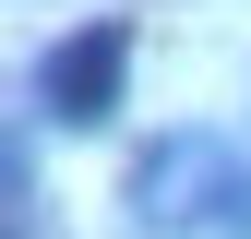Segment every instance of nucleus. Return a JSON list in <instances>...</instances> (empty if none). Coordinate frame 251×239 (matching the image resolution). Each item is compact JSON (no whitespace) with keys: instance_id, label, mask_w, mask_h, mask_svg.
<instances>
[{"instance_id":"1","label":"nucleus","mask_w":251,"mask_h":239,"mask_svg":"<svg viewBox=\"0 0 251 239\" xmlns=\"http://www.w3.org/2000/svg\"><path fill=\"white\" fill-rule=\"evenodd\" d=\"M120 203H132V227L192 239V227H215V203H251V179H239V156L215 132H155L144 156L120 167Z\"/></svg>"},{"instance_id":"2","label":"nucleus","mask_w":251,"mask_h":239,"mask_svg":"<svg viewBox=\"0 0 251 239\" xmlns=\"http://www.w3.org/2000/svg\"><path fill=\"white\" fill-rule=\"evenodd\" d=\"M120 84H132V24H84L36 60V108L60 132H108L120 120Z\"/></svg>"}]
</instances>
